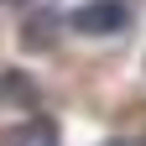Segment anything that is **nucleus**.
<instances>
[{
  "label": "nucleus",
  "instance_id": "1",
  "mask_svg": "<svg viewBox=\"0 0 146 146\" xmlns=\"http://www.w3.org/2000/svg\"><path fill=\"white\" fill-rule=\"evenodd\" d=\"M68 26L84 31V36H115V31L131 26V5H125V0H84V5L68 16Z\"/></svg>",
  "mask_w": 146,
  "mask_h": 146
},
{
  "label": "nucleus",
  "instance_id": "2",
  "mask_svg": "<svg viewBox=\"0 0 146 146\" xmlns=\"http://www.w3.org/2000/svg\"><path fill=\"white\" fill-rule=\"evenodd\" d=\"M104 146H136V141H104Z\"/></svg>",
  "mask_w": 146,
  "mask_h": 146
}]
</instances>
